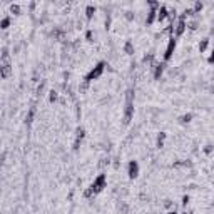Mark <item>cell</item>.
<instances>
[{"label": "cell", "mask_w": 214, "mask_h": 214, "mask_svg": "<svg viewBox=\"0 0 214 214\" xmlns=\"http://www.w3.org/2000/svg\"><path fill=\"white\" fill-rule=\"evenodd\" d=\"M162 72H164V64H157V65H154V79H160Z\"/></svg>", "instance_id": "cell-10"}, {"label": "cell", "mask_w": 214, "mask_h": 214, "mask_svg": "<svg viewBox=\"0 0 214 214\" xmlns=\"http://www.w3.org/2000/svg\"><path fill=\"white\" fill-rule=\"evenodd\" d=\"M57 97H59V95H57V92H55V90H50V95H49V101H50V102H55V101H57Z\"/></svg>", "instance_id": "cell-17"}, {"label": "cell", "mask_w": 214, "mask_h": 214, "mask_svg": "<svg viewBox=\"0 0 214 214\" xmlns=\"http://www.w3.org/2000/svg\"><path fill=\"white\" fill-rule=\"evenodd\" d=\"M204 151H206V152H211V151H212V146H206Z\"/></svg>", "instance_id": "cell-23"}, {"label": "cell", "mask_w": 214, "mask_h": 214, "mask_svg": "<svg viewBox=\"0 0 214 214\" xmlns=\"http://www.w3.org/2000/svg\"><path fill=\"white\" fill-rule=\"evenodd\" d=\"M208 60H209V64H214V50L211 52V55H209V59H208Z\"/></svg>", "instance_id": "cell-21"}, {"label": "cell", "mask_w": 214, "mask_h": 214, "mask_svg": "<svg viewBox=\"0 0 214 214\" xmlns=\"http://www.w3.org/2000/svg\"><path fill=\"white\" fill-rule=\"evenodd\" d=\"M95 14V7L94 5H87V9H85V15H87V18H92V15Z\"/></svg>", "instance_id": "cell-12"}, {"label": "cell", "mask_w": 214, "mask_h": 214, "mask_svg": "<svg viewBox=\"0 0 214 214\" xmlns=\"http://www.w3.org/2000/svg\"><path fill=\"white\" fill-rule=\"evenodd\" d=\"M176 50V39H171L167 42V47H166V52H164V60H169L172 57V54Z\"/></svg>", "instance_id": "cell-6"}, {"label": "cell", "mask_w": 214, "mask_h": 214, "mask_svg": "<svg viewBox=\"0 0 214 214\" xmlns=\"http://www.w3.org/2000/svg\"><path fill=\"white\" fill-rule=\"evenodd\" d=\"M9 25H10V17H3L2 22H0V29L7 30V29H9Z\"/></svg>", "instance_id": "cell-11"}, {"label": "cell", "mask_w": 214, "mask_h": 214, "mask_svg": "<svg viewBox=\"0 0 214 214\" xmlns=\"http://www.w3.org/2000/svg\"><path fill=\"white\" fill-rule=\"evenodd\" d=\"M191 119H192V114H186V116H182V122H189Z\"/></svg>", "instance_id": "cell-18"}, {"label": "cell", "mask_w": 214, "mask_h": 214, "mask_svg": "<svg viewBox=\"0 0 214 214\" xmlns=\"http://www.w3.org/2000/svg\"><path fill=\"white\" fill-rule=\"evenodd\" d=\"M104 69H105V62H99L97 65H95L92 70L89 72V74L85 75V82H92V80H95V79H99L102 74H104Z\"/></svg>", "instance_id": "cell-2"}, {"label": "cell", "mask_w": 214, "mask_h": 214, "mask_svg": "<svg viewBox=\"0 0 214 214\" xmlns=\"http://www.w3.org/2000/svg\"><path fill=\"white\" fill-rule=\"evenodd\" d=\"M105 182H107V177H105V174H99L97 177L94 179V182L90 184V189L94 191V194L101 192V191L105 187Z\"/></svg>", "instance_id": "cell-3"}, {"label": "cell", "mask_w": 214, "mask_h": 214, "mask_svg": "<svg viewBox=\"0 0 214 214\" xmlns=\"http://www.w3.org/2000/svg\"><path fill=\"white\" fill-rule=\"evenodd\" d=\"M172 25H174V27H172V30H174L176 37H181L182 34H184L186 27H187V24H186V18H184V17L177 18V22H176V24H172Z\"/></svg>", "instance_id": "cell-4"}, {"label": "cell", "mask_w": 214, "mask_h": 214, "mask_svg": "<svg viewBox=\"0 0 214 214\" xmlns=\"http://www.w3.org/2000/svg\"><path fill=\"white\" fill-rule=\"evenodd\" d=\"M164 139H166V132H160L157 136V147H162L164 146Z\"/></svg>", "instance_id": "cell-14"}, {"label": "cell", "mask_w": 214, "mask_h": 214, "mask_svg": "<svg viewBox=\"0 0 214 214\" xmlns=\"http://www.w3.org/2000/svg\"><path fill=\"white\" fill-rule=\"evenodd\" d=\"M10 10H12V14L14 12L18 14V12H20V7H18V5H10Z\"/></svg>", "instance_id": "cell-19"}, {"label": "cell", "mask_w": 214, "mask_h": 214, "mask_svg": "<svg viewBox=\"0 0 214 214\" xmlns=\"http://www.w3.org/2000/svg\"><path fill=\"white\" fill-rule=\"evenodd\" d=\"M187 202H189V197H187V196H184V197H182V204H187Z\"/></svg>", "instance_id": "cell-22"}, {"label": "cell", "mask_w": 214, "mask_h": 214, "mask_svg": "<svg viewBox=\"0 0 214 214\" xmlns=\"http://www.w3.org/2000/svg\"><path fill=\"white\" fill-rule=\"evenodd\" d=\"M157 10H159V9H156V7H152V9L147 12V18H146V24H147V25H151L152 22H154L156 18H157Z\"/></svg>", "instance_id": "cell-8"}, {"label": "cell", "mask_w": 214, "mask_h": 214, "mask_svg": "<svg viewBox=\"0 0 214 214\" xmlns=\"http://www.w3.org/2000/svg\"><path fill=\"white\" fill-rule=\"evenodd\" d=\"M201 9H202V3H201V2H197L196 5H194V10H196V12H199Z\"/></svg>", "instance_id": "cell-20"}, {"label": "cell", "mask_w": 214, "mask_h": 214, "mask_svg": "<svg viewBox=\"0 0 214 214\" xmlns=\"http://www.w3.org/2000/svg\"><path fill=\"white\" fill-rule=\"evenodd\" d=\"M124 49H125V52H127L129 55H131V54H134V47H132V44H131V42H125Z\"/></svg>", "instance_id": "cell-15"}, {"label": "cell", "mask_w": 214, "mask_h": 214, "mask_svg": "<svg viewBox=\"0 0 214 214\" xmlns=\"http://www.w3.org/2000/svg\"><path fill=\"white\" fill-rule=\"evenodd\" d=\"M134 90H127V95H125V109H124V122L125 124H129L134 116Z\"/></svg>", "instance_id": "cell-1"}, {"label": "cell", "mask_w": 214, "mask_h": 214, "mask_svg": "<svg viewBox=\"0 0 214 214\" xmlns=\"http://www.w3.org/2000/svg\"><path fill=\"white\" fill-rule=\"evenodd\" d=\"M127 174L131 179H136L137 176H139V164L136 162V160H131L127 166Z\"/></svg>", "instance_id": "cell-5"}, {"label": "cell", "mask_w": 214, "mask_h": 214, "mask_svg": "<svg viewBox=\"0 0 214 214\" xmlns=\"http://www.w3.org/2000/svg\"><path fill=\"white\" fill-rule=\"evenodd\" d=\"M10 74H12V65H10L9 62H2V67H0V75H2V79H7Z\"/></svg>", "instance_id": "cell-7"}, {"label": "cell", "mask_w": 214, "mask_h": 214, "mask_svg": "<svg viewBox=\"0 0 214 214\" xmlns=\"http://www.w3.org/2000/svg\"><path fill=\"white\" fill-rule=\"evenodd\" d=\"M167 15H169V14H167V9H166L164 5H160V7H159V10H157V20H159V22H162L164 18L167 17Z\"/></svg>", "instance_id": "cell-9"}, {"label": "cell", "mask_w": 214, "mask_h": 214, "mask_svg": "<svg viewBox=\"0 0 214 214\" xmlns=\"http://www.w3.org/2000/svg\"><path fill=\"white\" fill-rule=\"evenodd\" d=\"M208 45H209V39H202L199 44V52H204L208 49Z\"/></svg>", "instance_id": "cell-13"}, {"label": "cell", "mask_w": 214, "mask_h": 214, "mask_svg": "<svg viewBox=\"0 0 214 214\" xmlns=\"http://www.w3.org/2000/svg\"><path fill=\"white\" fill-rule=\"evenodd\" d=\"M34 114H35V109H30L29 110V114H27V124H30V122H32V119H34Z\"/></svg>", "instance_id": "cell-16"}, {"label": "cell", "mask_w": 214, "mask_h": 214, "mask_svg": "<svg viewBox=\"0 0 214 214\" xmlns=\"http://www.w3.org/2000/svg\"><path fill=\"white\" fill-rule=\"evenodd\" d=\"M166 214H177L176 211H169V212H166Z\"/></svg>", "instance_id": "cell-24"}]
</instances>
